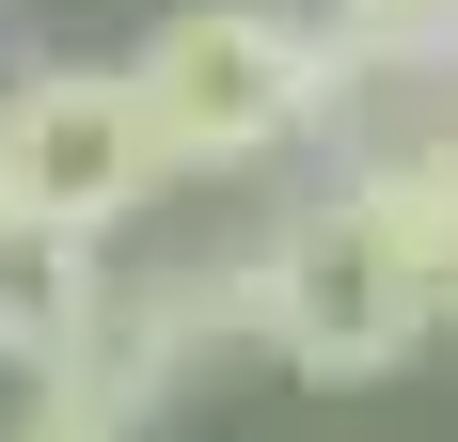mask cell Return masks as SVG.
I'll return each instance as SVG.
<instances>
[{"label":"cell","mask_w":458,"mask_h":442,"mask_svg":"<svg viewBox=\"0 0 458 442\" xmlns=\"http://www.w3.org/2000/svg\"><path fill=\"white\" fill-rule=\"evenodd\" d=\"M427 301H443V332H458V237H443V253H427Z\"/></svg>","instance_id":"cell-8"},{"label":"cell","mask_w":458,"mask_h":442,"mask_svg":"<svg viewBox=\"0 0 458 442\" xmlns=\"http://www.w3.org/2000/svg\"><path fill=\"white\" fill-rule=\"evenodd\" d=\"M111 301V253H95V221L64 206H0V379H64Z\"/></svg>","instance_id":"cell-5"},{"label":"cell","mask_w":458,"mask_h":442,"mask_svg":"<svg viewBox=\"0 0 458 442\" xmlns=\"http://www.w3.org/2000/svg\"><path fill=\"white\" fill-rule=\"evenodd\" d=\"M222 285H237V348L284 363V379H317V395H364V379L427 363V332H443L427 253H411L348 174H332L301 221H269L253 253H222Z\"/></svg>","instance_id":"cell-1"},{"label":"cell","mask_w":458,"mask_h":442,"mask_svg":"<svg viewBox=\"0 0 458 442\" xmlns=\"http://www.w3.org/2000/svg\"><path fill=\"white\" fill-rule=\"evenodd\" d=\"M127 80H142V111H158V158H174V174H269V158L332 142V111H348L332 32L284 16V0H174V16L127 47Z\"/></svg>","instance_id":"cell-2"},{"label":"cell","mask_w":458,"mask_h":442,"mask_svg":"<svg viewBox=\"0 0 458 442\" xmlns=\"http://www.w3.org/2000/svg\"><path fill=\"white\" fill-rule=\"evenodd\" d=\"M0 206H16V190H0Z\"/></svg>","instance_id":"cell-10"},{"label":"cell","mask_w":458,"mask_h":442,"mask_svg":"<svg viewBox=\"0 0 458 442\" xmlns=\"http://www.w3.org/2000/svg\"><path fill=\"white\" fill-rule=\"evenodd\" d=\"M0 190L16 206H64V221H111L158 206L174 190V158H158V111H142L127 64H64V47H32L16 80H0Z\"/></svg>","instance_id":"cell-3"},{"label":"cell","mask_w":458,"mask_h":442,"mask_svg":"<svg viewBox=\"0 0 458 442\" xmlns=\"http://www.w3.org/2000/svg\"><path fill=\"white\" fill-rule=\"evenodd\" d=\"M317 32H332V64H348V95H364V80H427V64H443L458 0H332Z\"/></svg>","instance_id":"cell-6"},{"label":"cell","mask_w":458,"mask_h":442,"mask_svg":"<svg viewBox=\"0 0 458 442\" xmlns=\"http://www.w3.org/2000/svg\"><path fill=\"white\" fill-rule=\"evenodd\" d=\"M0 442H127V427H95L80 395H47V379H32V411H16V427H0Z\"/></svg>","instance_id":"cell-7"},{"label":"cell","mask_w":458,"mask_h":442,"mask_svg":"<svg viewBox=\"0 0 458 442\" xmlns=\"http://www.w3.org/2000/svg\"><path fill=\"white\" fill-rule=\"evenodd\" d=\"M206 363H237V285H222V268H127L47 395H80L95 427H158Z\"/></svg>","instance_id":"cell-4"},{"label":"cell","mask_w":458,"mask_h":442,"mask_svg":"<svg viewBox=\"0 0 458 442\" xmlns=\"http://www.w3.org/2000/svg\"><path fill=\"white\" fill-rule=\"evenodd\" d=\"M443 80H458V32H443Z\"/></svg>","instance_id":"cell-9"}]
</instances>
